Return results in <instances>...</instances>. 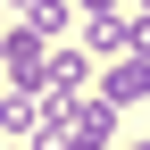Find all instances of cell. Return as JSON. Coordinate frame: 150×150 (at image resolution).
Returning a JSON list of instances; mask_svg holds the SVG:
<instances>
[{
    "instance_id": "1",
    "label": "cell",
    "mask_w": 150,
    "mask_h": 150,
    "mask_svg": "<svg viewBox=\"0 0 150 150\" xmlns=\"http://www.w3.org/2000/svg\"><path fill=\"white\" fill-rule=\"evenodd\" d=\"M67 142L75 150H108L117 142V108H108L100 92H92V100H67Z\"/></svg>"
},
{
    "instance_id": "4",
    "label": "cell",
    "mask_w": 150,
    "mask_h": 150,
    "mask_svg": "<svg viewBox=\"0 0 150 150\" xmlns=\"http://www.w3.org/2000/svg\"><path fill=\"white\" fill-rule=\"evenodd\" d=\"M42 134V92H0V142H33Z\"/></svg>"
},
{
    "instance_id": "5",
    "label": "cell",
    "mask_w": 150,
    "mask_h": 150,
    "mask_svg": "<svg viewBox=\"0 0 150 150\" xmlns=\"http://www.w3.org/2000/svg\"><path fill=\"white\" fill-rule=\"evenodd\" d=\"M83 50L92 59H134V50H125V17H92L83 25Z\"/></svg>"
},
{
    "instance_id": "9",
    "label": "cell",
    "mask_w": 150,
    "mask_h": 150,
    "mask_svg": "<svg viewBox=\"0 0 150 150\" xmlns=\"http://www.w3.org/2000/svg\"><path fill=\"white\" fill-rule=\"evenodd\" d=\"M0 8H33V0H0Z\"/></svg>"
},
{
    "instance_id": "8",
    "label": "cell",
    "mask_w": 150,
    "mask_h": 150,
    "mask_svg": "<svg viewBox=\"0 0 150 150\" xmlns=\"http://www.w3.org/2000/svg\"><path fill=\"white\" fill-rule=\"evenodd\" d=\"M0 75H8V33H0Z\"/></svg>"
},
{
    "instance_id": "3",
    "label": "cell",
    "mask_w": 150,
    "mask_h": 150,
    "mask_svg": "<svg viewBox=\"0 0 150 150\" xmlns=\"http://www.w3.org/2000/svg\"><path fill=\"white\" fill-rule=\"evenodd\" d=\"M100 100H108V108H134V100H150V59H108V75H100Z\"/></svg>"
},
{
    "instance_id": "2",
    "label": "cell",
    "mask_w": 150,
    "mask_h": 150,
    "mask_svg": "<svg viewBox=\"0 0 150 150\" xmlns=\"http://www.w3.org/2000/svg\"><path fill=\"white\" fill-rule=\"evenodd\" d=\"M42 75H50V42L33 25H8V83L17 92H42Z\"/></svg>"
},
{
    "instance_id": "11",
    "label": "cell",
    "mask_w": 150,
    "mask_h": 150,
    "mask_svg": "<svg viewBox=\"0 0 150 150\" xmlns=\"http://www.w3.org/2000/svg\"><path fill=\"white\" fill-rule=\"evenodd\" d=\"M125 150H150V134H142V142H125Z\"/></svg>"
},
{
    "instance_id": "12",
    "label": "cell",
    "mask_w": 150,
    "mask_h": 150,
    "mask_svg": "<svg viewBox=\"0 0 150 150\" xmlns=\"http://www.w3.org/2000/svg\"><path fill=\"white\" fill-rule=\"evenodd\" d=\"M142 17H150V0H142Z\"/></svg>"
},
{
    "instance_id": "6",
    "label": "cell",
    "mask_w": 150,
    "mask_h": 150,
    "mask_svg": "<svg viewBox=\"0 0 150 150\" xmlns=\"http://www.w3.org/2000/svg\"><path fill=\"white\" fill-rule=\"evenodd\" d=\"M25 25L42 33V42H67V25H75V0H33V8H25Z\"/></svg>"
},
{
    "instance_id": "10",
    "label": "cell",
    "mask_w": 150,
    "mask_h": 150,
    "mask_svg": "<svg viewBox=\"0 0 150 150\" xmlns=\"http://www.w3.org/2000/svg\"><path fill=\"white\" fill-rule=\"evenodd\" d=\"M0 150H33V142H0Z\"/></svg>"
},
{
    "instance_id": "7",
    "label": "cell",
    "mask_w": 150,
    "mask_h": 150,
    "mask_svg": "<svg viewBox=\"0 0 150 150\" xmlns=\"http://www.w3.org/2000/svg\"><path fill=\"white\" fill-rule=\"evenodd\" d=\"M75 8H83V17H117V0H75Z\"/></svg>"
}]
</instances>
